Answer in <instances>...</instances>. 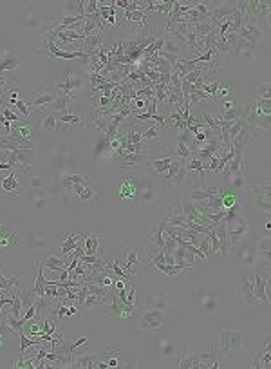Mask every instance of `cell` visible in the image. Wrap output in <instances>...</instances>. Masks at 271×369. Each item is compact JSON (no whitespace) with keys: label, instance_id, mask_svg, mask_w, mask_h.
I'll return each instance as SVG.
<instances>
[{"label":"cell","instance_id":"obj_1","mask_svg":"<svg viewBox=\"0 0 271 369\" xmlns=\"http://www.w3.org/2000/svg\"><path fill=\"white\" fill-rule=\"evenodd\" d=\"M246 192L250 197V203H253L258 210H262L264 214H269L271 208V192H269V178L264 179H251L246 183Z\"/></svg>","mask_w":271,"mask_h":369},{"label":"cell","instance_id":"obj_2","mask_svg":"<svg viewBox=\"0 0 271 369\" xmlns=\"http://www.w3.org/2000/svg\"><path fill=\"white\" fill-rule=\"evenodd\" d=\"M230 255H232L233 259L237 261L241 266H244L246 270L255 268L258 264V261H260V255H258V252H257V246H255L248 237L242 239L237 246H233L232 250H230Z\"/></svg>","mask_w":271,"mask_h":369},{"label":"cell","instance_id":"obj_3","mask_svg":"<svg viewBox=\"0 0 271 369\" xmlns=\"http://www.w3.org/2000/svg\"><path fill=\"white\" fill-rule=\"evenodd\" d=\"M220 337V351L226 355H232L235 351H241L248 346V335L244 331H232V330H222L219 333Z\"/></svg>","mask_w":271,"mask_h":369},{"label":"cell","instance_id":"obj_4","mask_svg":"<svg viewBox=\"0 0 271 369\" xmlns=\"http://www.w3.org/2000/svg\"><path fill=\"white\" fill-rule=\"evenodd\" d=\"M143 176L134 174V172H121V183H119L118 197L121 201H136V195L140 190L141 183H143Z\"/></svg>","mask_w":271,"mask_h":369},{"label":"cell","instance_id":"obj_5","mask_svg":"<svg viewBox=\"0 0 271 369\" xmlns=\"http://www.w3.org/2000/svg\"><path fill=\"white\" fill-rule=\"evenodd\" d=\"M145 261V250L143 248H121L119 254V266H123V270L128 275H136L140 272V266Z\"/></svg>","mask_w":271,"mask_h":369},{"label":"cell","instance_id":"obj_6","mask_svg":"<svg viewBox=\"0 0 271 369\" xmlns=\"http://www.w3.org/2000/svg\"><path fill=\"white\" fill-rule=\"evenodd\" d=\"M226 230H228V237H230V250L233 246H237L242 239H246L250 235V219L246 214H239V217L232 223L226 225Z\"/></svg>","mask_w":271,"mask_h":369},{"label":"cell","instance_id":"obj_7","mask_svg":"<svg viewBox=\"0 0 271 369\" xmlns=\"http://www.w3.org/2000/svg\"><path fill=\"white\" fill-rule=\"evenodd\" d=\"M255 141H257V129L250 127V125L246 123L244 127H242V131L232 140L233 156H235V157H244L246 149H248L250 145H253Z\"/></svg>","mask_w":271,"mask_h":369},{"label":"cell","instance_id":"obj_8","mask_svg":"<svg viewBox=\"0 0 271 369\" xmlns=\"http://www.w3.org/2000/svg\"><path fill=\"white\" fill-rule=\"evenodd\" d=\"M138 310L134 304H128V302L121 301L114 293H110V299L107 302V317H112V318H130L134 315V311Z\"/></svg>","mask_w":271,"mask_h":369},{"label":"cell","instance_id":"obj_9","mask_svg":"<svg viewBox=\"0 0 271 369\" xmlns=\"http://www.w3.org/2000/svg\"><path fill=\"white\" fill-rule=\"evenodd\" d=\"M165 313L161 310H154V308H147L138 318V330L141 331H159V327L165 324Z\"/></svg>","mask_w":271,"mask_h":369},{"label":"cell","instance_id":"obj_10","mask_svg":"<svg viewBox=\"0 0 271 369\" xmlns=\"http://www.w3.org/2000/svg\"><path fill=\"white\" fill-rule=\"evenodd\" d=\"M58 96V91H56L55 84L46 87V89H36L33 93V100H31V110H36V112H49L46 109L49 103H53Z\"/></svg>","mask_w":271,"mask_h":369},{"label":"cell","instance_id":"obj_11","mask_svg":"<svg viewBox=\"0 0 271 369\" xmlns=\"http://www.w3.org/2000/svg\"><path fill=\"white\" fill-rule=\"evenodd\" d=\"M192 367L194 369H215L220 367L219 351L210 348V351H195L192 353Z\"/></svg>","mask_w":271,"mask_h":369},{"label":"cell","instance_id":"obj_12","mask_svg":"<svg viewBox=\"0 0 271 369\" xmlns=\"http://www.w3.org/2000/svg\"><path fill=\"white\" fill-rule=\"evenodd\" d=\"M18 176H20V172H18L17 169H11L9 170V174L0 181V190H2L4 199L17 201L18 197H20V183H18Z\"/></svg>","mask_w":271,"mask_h":369},{"label":"cell","instance_id":"obj_13","mask_svg":"<svg viewBox=\"0 0 271 369\" xmlns=\"http://www.w3.org/2000/svg\"><path fill=\"white\" fill-rule=\"evenodd\" d=\"M237 293H239V297H241L242 304H248V306L258 304L257 297H255V292H253V273H246V275L239 277Z\"/></svg>","mask_w":271,"mask_h":369},{"label":"cell","instance_id":"obj_14","mask_svg":"<svg viewBox=\"0 0 271 369\" xmlns=\"http://www.w3.org/2000/svg\"><path fill=\"white\" fill-rule=\"evenodd\" d=\"M239 38L248 40V42L257 44V46H258V44L266 38V29H264V27H260L258 24H255V22H251L250 18L244 15L242 27L239 29Z\"/></svg>","mask_w":271,"mask_h":369},{"label":"cell","instance_id":"obj_15","mask_svg":"<svg viewBox=\"0 0 271 369\" xmlns=\"http://www.w3.org/2000/svg\"><path fill=\"white\" fill-rule=\"evenodd\" d=\"M168 226H181V228H187V217L183 212L181 201L177 204H166L165 207V217Z\"/></svg>","mask_w":271,"mask_h":369},{"label":"cell","instance_id":"obj_16","mask_svg":"<svg viewBox=\"0 0 271 369\" xmlns=\"http://www.w3.org/2000/svg\"><path fill=\"white\" fill-rule=\"evenodd\" d=\"M143 306H147V308H154V310H161L163 313H166V311L170 310V295L166 292L149 293V295H145Z\"/></svg>","mask_w":271,"mask_h":369},{"label":"cell","instance_id":"obj_17","mask_svg":"<svg viewBox=\"0 0 271 369\" xmlns=\"http://www.w3.org/2000/svg\"><path fill=\"white\" fill-rule=\"evenodd\" d=\"M103 40H105V34L103 33H94L89 34V36H85L80 44H78V51H83L87 56H91L93 53H96L98 49H102L103 47Z\"/></svg>","mask_w":271,"mask_h":369},{"label":"cell","instance_id":"obj_18","mask_svg":"<svg viewBox=\"0 0 271 369\" xmlns=\"http://www.w3.org/2000/svg\"><path fill=\"white\" fill-rule=\"evenodd\" d=\"M269 342H271V337L267 335L266 339H264V344L260 346V348L257 349V353H255L251 358H253V362H251V365H253L255 369H260V367H269L271 364V353H269Z\"/></svg>","mask_w":271,"mask_h":369},{"label":"cell","instance_id":"obj_19","mask_svg":"<svg viewBox=\"0 0 271 369\" xmlns=\"http://www.w3.org/2000/svg\"><path fill=\"white\" fill-rule=\"evenodd\" d=\"M17 244H18V232L15 230V226L6 223V225L0 228V252L11 250V248Z\"/></svg>","mask_w":271,"mask_h":369},{"label":"cell","instance_id":"obj_20","mask_svg":"<svg viewBox=\"0 0 271 369\" xmlns=\"http://www.w3.org/2000/svg\"><path fill=\"white\" fill-rule=\"evenodd\" d=\"M81 237H83V248H85V255H96L98 252L103 248V233H89V232H81Z\"/></svg>","mask_w":271,"mask_h":369},{"label":"cell","instance_id":"obj_21","mask_svg":"<svg viewBox=\"0 0 271 369\" xmlns=\"http://www.w3.org/2000/svg\"><path fill=\"white\" fill-rule=\"evenodd\" d=\"M157 199V190L156 187H152V183L145 178L143 183H141L140 190H138V195H136V203L140 204H150Z\"/></svg>","mask_w":271,"mask_h":369},{"label":"cell","instance_id":"obj_22","mask_svg":"<svg viewBox=\"0 0 271 369\" xmlns=\"http://www.w3.org/2000/svg\"><path fill=\"white\" fill-rule=\"evenodd\" d=\"M213 232H215L217 239H219L220 244V259H226L230 257V237H228V230H226V223L222 219L213 226Z\"/></svg>","mask_w":271,"mask_h":369},{"label":"cell","instance_id":"obj_23","mask_svg":"<svg viewBox=\"0 0 271 369\" xmlns=\"http://www.w3.org/2000/svg\"><path fill=\"white\" fill-rule=\"evenodd\" d=\"M100 358H102V355H98V353H80V355L72 353L71 365L78 369H93Z\"/></svg>","mask_w":271,"mask_h":369},{"label":"cell","instance_id":"obj_24","mask_svg":"<svg viewBox=\"0 0 271 369\" xmlns=\"http://www.w3.org/2000/svg\"><path fill=\"white\" fill-rule=\"evenodd\" d=\"M253 292L258 304H267V275L253 273Z\"/></svg>","mask_w":271,"mask_h":369},{"label":"cell","instance_id":"obj_25","mask_svg":"<svg viewBox=\"0 0 271 369\" xmlns=\"http://www.w3.org/2000/svg\"><path fill=\"white\" fill-rule=\"evenodd\" d=\"M18 65H20V60L17 55L13 53H6L0 60V80H8L6 78V72H17Z\"/></svg>","mask_w":271,"mask_h":369},{"label":"cell","instance_id":"obj_26","mask_svg":"<svg viewBox=\"0 0 271 369\" xmlns=\"http://www.w3.org/2000/svg\"><path fill=\"white\" fill-rule=\"evenodd\" d=\"M195 301H197V304L203 308L206 313H213V311L217 310V304H219V301H217V295L212 292H203V293H197L195 295Z\"/></svg>","mask_w":271,"mask_h":369},{"label":"cell","instance_id":"obj_27","mask_svg":"<svg viewBox=\"0 0 271 369\" xmlns=\"http://www.w3.org/2000/svg\"><path fill=\"white\" fill-rule=\"evenodd\" d=\"M257 44H251L248 40H242L239 38L235 47H233V53L232 55H241L244 60H253L255 58V53H257Z\"/></svg>","mask_w":271,"mask_h":369},{"label":"cell","instance_id":"obj_28","mask_svg":"<svg viewBox=\"0 0 271 369\" xmlns=\"http://www.w3.org/2000/svg\"><path fill=\"white\" fill-rule=\"evenodd\" d=\"M34 266H36V280H34L33 293L38 299H43V297H46V286H47V282H49V280H47L46 277H43L42 261H36V263H34Z\"/></svg>","mask_w":271,"mask_h":369},{"label":"cell","instance_id":"obj_29","mask_svg":"<svg viewBox=\"0 0 271 369\" xmlns=\"http://www.w3.org/2000/svg\"><path fill=\"white\" fill-rule=\"evenodd\" d=\"M102 304H107L105 299L100 297V295H94V293H87L85 301L81 302V306L78 308V315H83V317H87V313H89L93 308H96V306H102Z\"/></svg>","mask_w":271,"mask_h":369},{"label":"cell","instance_id":"obj_30","mask_svg":"<svg viewBox=\"0 0 271 369\" xmlns=\"http://www.w3.org/2000/svg\"><path fill=\"white\" fill-rule=\"evenodd\" d=\"M166 221L161 219L159 223H154L152 230L149 233V239H150V244L157 246L159 250H163V246H165V239H163V230H165Z\"/></svg>","mask_w":271,"mask_h":369},{"label":"cell","instance_id":"obj_31","mask_svg":"<svg viewBox=\"0 0 271 369\" xmlns=\"http://www.w3.org/2000/svg\"><path fill=\"white\" fill-rule=\"evenodd\" d=\"M72 125L76 127H85L83 118L80 114H64V116H56V131L58 129H69Z\"/></svg>","mask_w":271,"mask_h":369},{"label":"cell","instance_id":"obj_32","mask_svg":"<svg viewBox=\"0 0 271 369\" xmlns=\"http://www.w3.org/2000/svg\"><path fill=\"white\" fill-rule=\"evenodd\" d=\"M62 188L69 190L72 185H89V176H80V174H64L62 176Z\"/></svg>","mask_w":271,"mask_h":369},{"label":"cell","instance_id":"obj_33","mask_svg":"<svg viewBox=\"0 0 271 369\" xmlns=\"http://www.w3.org/2000/svg\"><path fill=\"white\" fill-rule=\"evenodd\" d=\"M157 348H159V353H161L163 356H175L179 351V346L175 344L174 339H161L159 342H157Z\"/></svg>","mask_w":271,"mask_h":369},{"label":"cell","instance_id":"obj_34","mask_svg":"<svg viewBox=\"0 0 271 369\" xmlns=\"http://www.w3.org/2000/svg\"><path fill=\"white\" fill-rule=\"evenodd\" d=\"M71 188L76 192L78 203H87V201H91V199L96 197V190H93L91 185H72Z\"/></svg>","mask_w":271,"mask_h":369},{"label":"cell","instance_id":"obj_35","mask_svg":"<svg viewBox=\"0 0 271 369\" xmlns=\"http://www.w3.org/2000/svg\"><path fill=\"white\" fill-rule=\"evenodd\" d=\"M67 103H69L67 98H65L64 94H58L55 102L49 103V105H47L46 109L49 110V112H58V116H64V114H69Z\"/></svg>","mask_w":271,"mask_h":369},{"label":"cell","instance_id":"obj_36","mask_svg":"<svg viewBox=\"0 0 271 369\" xmlns=\"http://www.w3.org/2000/svg\"><path fill=\"white\" fill-rule=\"evenodd\" d=\"M69 263H71V259H67V257H56V255L51 254L42 263V266L46 270H62V268H67Z\"/></svg>","mask_w":271,"mask_h":369},{"label":"cell","instance_id":"obj_37","mask_svg":"<svg viewBox=\"0 0 271 369\" xmlns=\"http://www.w3.org/2000/svg\"><path fill=\"white\" fill-rule=\"evenodd\" d=\"M80 237H81V232L80 233H69V235H65L64 244H62V250H60V257H65L67 254H71V252L76 248Z\"/></svg>","mask_w":271,"mask_h":369},{"label":"cell","instance_id":"obj_38","mask_svg":"<svg viewBox=\"0 0 271 369\" xmlns=\"http://www.w3.org/2000/svg\"><path fill=\"white\" fill-rule=\"evenodd\" d=\"M65 17H85V2L78 0V2H65Z\"/></svg>","mask_w":271,"mask_h":369},{"label":"cell","instance_id":"obj_39","mask_svg":"<svg viewBox=\"0 0 271 369\" xmlns=\"http://www.w3.org/2000/svg\"><path fill=\"white\" fill-rule=\"evenodd\" d=\"M172 161H174V157H163V159H156V161L149 159V161H147V165H149L150 170H154L156 174H161L163 176L166 172V170L170 169Z\"/></svg>","mask_w":271,"mask_h":369},{"label":"cell","instance_id":"obj_40","mask_svg":"<svg viewBox=\"0 0 271 369\" xmlns=\"http://www.w3.org/2000/svg\"><path fill=\"white\" fill-rule=\"evenodd\" d=\"M38 129L42 132H56V114L55 112H46L40 119Z\"/></svg>","mask_w":271,"mask_h":369},{"label":"cell","instance_id":"obj_41","mask_svg":"<svg viewBox=\"0 0 271 369\" xmlns=\"http://www.w3.org/2000/svg\"><path fill=\"white\" fill-rule=\"evenodd\" d=\"M197 248L204 254V259H208V261H219L220 259L219 255L212 250V246H210V241H208L206 235H203V239L199 241V246H197Z\"/></svg>","mask_w":271,"mask_h":369},{"label":"cell","instance_id":"obj_42","mask_svg":"<svg viewBox=\"0 0 271 369\" xmlns=\"http://www.w3.org/2000/svg\"><path fill=\"white\" fill-rule=\"evenodd\" d=\"M239 118H244V107L233 105L232 109L224 110V112L219 116V119H222V121H235V119H239Z\"/></svg>","mask_w":271,"mask_h":369},{"label":"cell","instance_id":"obj_43","mask_svg":"<svg viewBox=\"0 0 271 369\" xmlns=\"http://www.w3.org/2000/svg\"><path fill=\"white\" fill-rule=\"evenodd\" d=\"M192 26H194V33L197 38H204V36H208L210 33L219 29V27H213L212 24H208V22H199V24H192Z\"/></svg>","mask_w":271,"mask_h":369},{"label":"cell","instance_id":"obj_44","mask_svg":"<svg viewBox=\"0 0 271 369\" xmlns=\"http://www.w3.org/2000/svg\"><path fill=\"white\" fill-rule=\"evenodd\" d=\"M127 24H140V26H149L147 24V15L143 11H123Z\"/></svg>","mask_w":271,"mask_h":369},{"label":"cell","instance_id":"obj_45","mask_svg":"<svg viewBox=\"0 0 271 369\" xmlns=\"http://www.w3.org/2000/svg\"><path fill=\"white\" fill-rule=\"evenodd\" d=\"M269 248H271V239H269V235H266V237L258 239V241H257V252H258V255H260V257H264L266 261H269V257H271Z\"/></svg>","mask_w":271,"mask_h":369},{"label":"cell","instance_id":"obj_46","mask_svg":"<svg viewBox=\"0 0 271 369\" xmlns=\"http://www.w3.org/2000/svg\"><path fill=\"white\" fill-rule=\"evenodd\" d=\"M47 204V194L43 190H36L33 194V207L36 212H42Z\"/></svg>","mask_w":271,"mask_h":369},{"label":"cell","instance_id":"obj_47","mask_svg":"<svg viewBox=\"0 0 271 369\" xmlns=\"http://www.w3.org/2000/svg\"><path fill=\"white\" fill-rule=\"evenodd\" d=\"M187 176H188V170L185 169V161H183L181 169L175 172V176L172 179H170L168 183H166L165 187H170V185H185V181H187Z\"/></svg>","mask_w":271,"mask_h":369},{"label":"cell","instance_id":"obj_48","mask_svg":"<svg viewBox=\"0 0 271 369\" xmlns=\"http://www.w3.org/2000/svg\"><path fill=\"white\" fill-rule=\"evenodd\" d=\"M251 98H260V100H269V81H264L257 87V89L251 91Z\"/></svg>","mask_w":271,"mask_h":369},{"label":"cell","instance_id":"obj_49","mask_svg":"<svg viewBox=\"0 0 271 369\" xmlns=\"http://www.w3.org/2000/svg\"><path fill=\"white\" fill-rule=\"evenodd\" d=\"M89 340H91L89 335H80V337H74V339H67V342H69V348H71V351H76L78 348L85 346V344L89 342Z\"/></svg>","mask_w":271,"mask_h":369},{"label":"cell","instance_id":"obj_50","mask_svg":"<svg viewBox=\"0 0 271 369\" xmlns=\"http://www.w3.org/2000/svg\"><path fill=\"white\" fill-rule=\"evenodd\" d=\"M175 154L181 157L183 161H187L192 157V150L188 149V145L185 141H177V147H175Z\"/></svg>","mask_w":271,"mask_h":369},{"label":"cell","instance_id":"obj_51","mask_svg":"<svg viewBox=\"0 0 271 369\" xmlns=\"http://www.w3.org/2000/svg\"><path fill=\"white\" fill-rule=\"evenodd\" d=\"M29 181H31V187H33L34 190H40V188L47 187V183H49V179H47L46 176L31 174V176H29Z\"/></svg>","mask_w":271,"mask_h":369},{"label":"cell","instance_id":"obj_52","mask_svg":"<svg viewBox=\"0 0 271 369\" xmlns=\"http://www.w3.org/2000/svg\"><path fill=\"white\" fill-rule=\"evenodd\" d=\"M201 100H213L210 94H206V93H203V91H195V93H190L188 94V100L187 102L190 103V107L194 105V103H199Z\"/></svg>","mask_w":271,"mask_h":369},{"label":"cell","instance_id":"obj_53","mask_svg":"<svg viewBox=\"0 0 271 369\" xmlns=\"http://www.w3.org/2000/svg\"><path fill=\"white\" fill-rule=\"evenodd\" d=\"M13 107L18 110V112H20L22 116H24V118H29V116L33 114V110H31V107L27 105V103L24 102V100H20V98H18L17 102L13 103Z\"/></svg>","mask_w":271,"mask_h":369},{"label":"cell","instance_id":"obj_54","mask_svg":"<svg viewBox=\"0 0 271 369\" xmlns=\"http://www.w3.org/2000/svg\"><path fill=\"white\" fill-rule=\"evenodd\" d=\"M98 13V0H87L85 2V15Z\"/></svg>","mask_w":271,"mask_h":369},{"label":"cell","instance_id":"obj_55","mask_svg":"<svg viewBox=\"0 0 271 369\" xmlns=\"http://www.w3.org/2000/svg\"><path fill=\"white\" fill-rule=\"evenodd\" d=\"M145 110H147L149 114H157V102H156V98H152V100H147Z\"/></svg>","mask_w":271,"mask_h":369},{"label":"cell","instance_id":"obj_56","mask_svg":"<svg viewBox=\"0 0 271 369\" xmlns=\"http://www.w3.org/2000/svg\"><path fill=\"white\" fill-rule=\"evenodd\" d=\"M27 27H38L40 26V18L34 17L33 13H29V17H27Z\"/></svg>","mask_w":271,"mask_h":369},{"label":"cell","instance_id":"obj_57","mask_svg":"<svg viewBox=\"0 0 271 369\" xmlns=\"http://www.w3.org/2000/svg\"><path fill=\"white\" fill-rule=\"evenodd\" d=\"M233 105H235V102H233V98H226V100H222V107H224V110H230Z\"/></svg>","mask_w":271,"mask_h":369},{"label":"cell","instance_id":"obj_58","mask_svg":"<svg viewBox=\"0 0 271 369\" xmlns=\"http://www.w3.org/2000/svg\"><path fill=\"white\" fill-rule=\"evenodd\" d=\"M6 223H8V221H6V219H2V217H0V228H2V226H4Z\"/></svg>","mask_w":271,"mask_h":369}]
</instances>
